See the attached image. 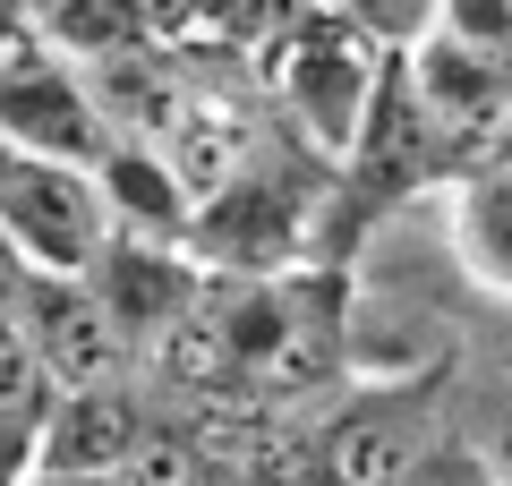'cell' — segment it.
<instances>
[{
    "mask_svg": "<svg viewBox=\"0 0 512 486\" xmlns=\"http://www.w3.org/2000/svg\"><path fill=\"white\" fill-rule=\"evenodd\" d=\"M103 239H111V214H103V188H94L86 162L0 145V248L18 256L26 282L86 273L103 256Z\"/></svg>",
    "mask_w": 512,
    "mask_h": 486,
    "instance_id": "6da1fadb",
    "label": "cell"
},
{
    "mask_svg": "<svg viewBox=\"0 0 512 486\" xmlns=\"http://www.w3.org/2000/svg\"><path fill=\"white\" fill-rule=\"evenodd\" d=\"M436 418L444 393L436 376H402V384H359L333 401V418L316 427V486H402L410 469L436 452Z\"/></svg>",
    "mask_w": 512,
    "mask_h": 486,
    "instance_id": "7a4b0ae2",
    "label": "cell"
},
{
    "mask_svg": "<svg viewBox=\"0 0 512 486\" xmlns=\"http://www.w3.org/2000/svg\"><path fill=\"white\" fill-rule=\"evenodd\" d=\"M384 69H393L384 43L367 35L350 9H333V18H308L291 43H282L274 94H282V111H291L325 154H350V137H359V120H367V103H376Z\"/></svg>",
    "mask_w": 512,
    "mask_h": 486,
    "instance_id": "3957f363",
    "label": "cell"
},
{
    "mask_svg": "<svg viewBox=\"0 0 512 486\" xmlns=\"http://www.w3.org/2000/svg\"><path fill=\"white\" fill-rule=\"evenodd\" d=\"M18 324H26V342H35V367H43L52 393H103V384H128V367H137L128 333L86 290V273L26 282L18 290Z\"/></svg>",
    "mask_w": 512,
    "mask_h": 486,
    "instance_id": "277c9868",
    "label": "cell"
},
{
    "mask_svg": "<svg viewBox=\"0 0 512 486\" xmlns=\"http://www.w3.org/2000/svg\"><path fill=\"white\" fill-rule=\"evenodd\" d=\"M299 239H308V180L256 171V162L239 180H222L205 205H188V222H180V248L222 256V265H239V273H274Z\"/></svg>",
    "mask_w": 512,
    "mask_h": 486,
    "instance_id": "5b68a950",
    "label": "cell"
},
{
    "mask_svg": "<svg viewBox=\"0 0 512 486\" xmlns=\"http://www.w3.org/2000/svg\"><path fill=\"white\" fill-rule=\"evenodd\" d=\"M0 145L94 171V154L111 145V120L94 111V94L69 69H52L43 52H9V69H0Z\"/></svg>",
    "mask_w": 512,
    "mask_h": 486,
    "instance_id": "8992f818",
    "label": "cell"
},
{
    "mask_svg": "<svg viewBox=\"0 0 512 486\" xmlns=\"http://www.w3.org/2000/svg\"><path fill=\"white\" fill-rule=\"evenodd\" d=\"M453 222H461V256H470L495 290H512V162H487V171L461 180Z\"/></svg>",
    "mask_w": 512,
    "mask_h": 486,
    "instance_id": "52a82bcc",
    "label": "cell"
},
{
    "mask_svg": "<svg viewBox=\"0 0 512 486\" xmlns=\"http://www.w3.org/2000/svg\"><path fill=\"white\" fill-rule=\"evenodd\" d=\"M26 469H35V427H18V418H0V486H18Z\"/></svg>",
    "mask_w": 512,
    "mask_h": 486,
    "instance_id": "ba28073f",
    "label": "cell"
},
{
    "mask_svg": "<svg viewBox=\"0 0 512 486\" xmlns=\"http://www.w3.org/2000/svg\"><path fill=\"white\" fill-rule=\"evenodd\" d=\"M18 290H26V273H18V256H9V248H0V307H9V299H18Z\"/></svg>",
    "mask_w": 512,
    "mask_h": 486,
    "instance_id": "9c48e42d",
    "label": "cell"
},
{
    "mask_svg": "<svg viewBox=\"0 0 512 486\" xmlns=\"http://www.w3.org/2000/svg\"><path fill=\"white\" fill-rule=\"evenodd\" d=\"M495 486H512V435H504V452H495Z\"/></svg>",
    "mask_w": 512,
    "mask_h": 486,
    "instance_id": "30bf717a",
    "label": "cell"
}]
</instances>
